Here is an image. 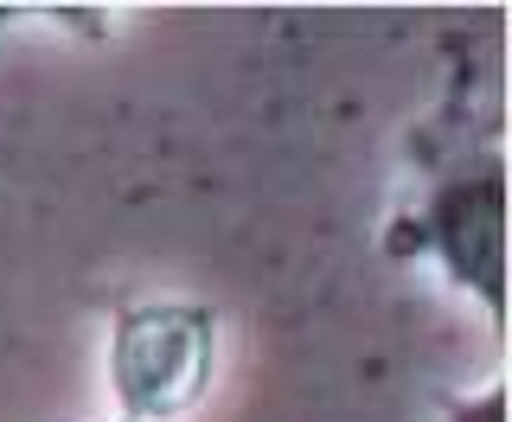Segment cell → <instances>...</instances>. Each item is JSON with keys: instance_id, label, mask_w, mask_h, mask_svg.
Returning <instances> with one entry per match:
<instances>
[{"instance_id": "obj_1", "label": "cell", "mask_w": 512, "mask_h": 422, "mask_svg": "<svg viewBox=\"0 0 512 422\" xmlns=\"http://www.w3.org/2000/svg\"><path fill=\"white\" fill-rule=\"evenodd\" d=\"M384 250L429 256L461 295L487 307L493 327H506V154L500 141L474 148V135H461L442 160H429V180L410 211H397Z\"/></svg>"}, {"instance_id": "obj_2", "label": "cell", "mask_w": 512, "mask_h": 422, "mask_svg": "<svg viewBox=\"0 0 512 422\" xmlns=\"http://www.w3.org/2000/svg\"><path fill=\"white\" fill-rule=\"evenodd\" d=\"M218 378V307L128 301L109 327V391L122 422H173L199 410Z\"/></svg>"}, {"instance_id": "obj_3", "label": "cell", "mask_w": 512, "mask_h": 422, "mask_svg": "<svg viewBox=\"0 0 512 422\" xmlns=\"http://www.w3.org/2000/svg\"><path fill=\"white\" fill-rule=\"evenodd\" d=\"M448 422H506V384L493 378L487 391L455 397V403H448Z\"/></svg>"}, {"instance_id": "obj_4", "label": "cell", "mask_w": 512, "mask_h": 422, "mask_svg": "<svg viewBox=\"0 0 512 422\" xmlns=\"http://www.w3.org/2000/svg\"><path fill=\"white\" fill-rule=\"evenodd\" d=\"M0 20H7V13H0Z\"/></svg>"}, {"instance_id": "obj_5", "label": "cell", "mask_w": 512, "mask_h": 422, "mask_svg": "<svg viewBox=\"0 0 512 422\" xmlns=\"http://www.w3.org/2000/svg\"><path fill=\"white\" fill-rule=\"evenodd\" d=\"M116 422H122V416H116Z\"/></svg>"}]
</instances>
